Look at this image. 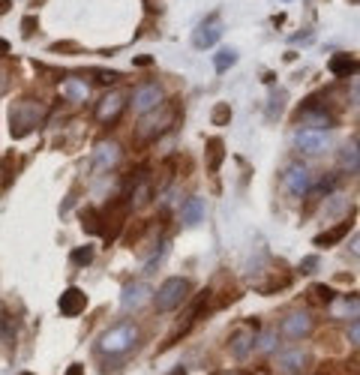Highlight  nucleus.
I'll return each instance as SVG.
<instances>
[{"mask_svg":"<svg viewBox=\"0 0 360 375\" xmlns=\"http://www.w3.org/2000/svg\"><path fill=\"white\" fill-rule=\"evenodd\" d=\"M279 108H283V94H274V96H270V106H267V117L274 120L279 115Z\"/></svg>","mask_w":360,"mask_h":375,"instance_id":"nucleus-30","label":"nucleus"},{"mask_svg":"<svg viewBox=\"0 0 360 375\" xmlns=\"http://www.w3.org/2000/svg\"><path fill=\"white\" fill-rule=\"evenodd\" d=\"M58 310L66 315V318H75V315H82L87 310V294L82 288H66L60 294V300H58Z\"/></svg>","mask_w":360,"mask_h":375,"instance_id":"nucleus-13","label":"nucleus"},{"mask_svg":"<svg viewBox=\"0 0 360 375\" xmlns=\"http://www.w3.org/2000/svg\"><path fill=\"white\" fill-rule=\"evenodd\" d=\"M45 120V106L39 99H18L9 108V132L13 139H25Z\"/></svg>","mask_w":360,"mask_h":375,"instance_id":"nucleus-1","label":"nucleus"},{"mask_svg":"<svg viewBox=\"0 0 360 375\" xmlns=\"http://www.w3.org/2000/svg\"><path fill=\"white\" fill-rule=\"evenodd\" d=\"M312 186V174H309V168L307 165H288V172H285V189H288V196H295V198H303L309 192Z\"/></svg>","mask_w":360,"mask_h":375,"instance_id":"nucleus-11","label":"nucleus"},{"mask_svg":"<svg viewBox=\"0 0 360 375\" xmlns=\"http://www.w3.org/2000/svg\"><path fill=\"white\" fill-rule=\"evenodd\" d=\"M120 144L117 141H99L96 144V151H94V159H90V165H94V172L96 174H108V172H115V168L120 165Z\"/></svg>","mask_w":360,"mask_h":375,"instance_id":"nucleus-5","label":"nucleus"},{"mask_svg":"<svg viewBox=\"0 0 360 375\" xmlns=\"http://www.w3.org/2000/svg\"><path fill=\"white\" fill-rule=\"evenodd\" d=\"M96 82H99V84H115V82H120V75L111 72V70H103V72L96 75Z\"/></svg>","mask_w":360,"mask_h":375,"instance_id":"nucleus-31","label":"nucleus"},{"mask_svg":"<svg viewBox=\"0 0 360 375\" xmlns=\"http://www.w3.org/2000/svg\"><path fill=\"white\" fill-rule=\"evenodd\" d=\"M225 159V144L219 139H210L207 141V153H205V163H207V172H217Z\"/></svg>","mask_w":360,"mask_h":375,"instance_id":"nucleus-23","label":"nucleus"},{"mask_svg":"<svg viewBox=\"0 0 360 375\" xmlns=\"http://www.w3.org/2000/svg\"><path fill=\"white\" fill-rule=\"evenodd\" d=\"M312 327H315L312 312L295 310V312H288V315L283 318V327H279V333H283L285 339H307V336L312 333Z\"/></svg>","mask_w":360,"mask_h":375,"instance_id":"nucleus-7","label":"nucleus"},{"mask_svg":"<svg viewBox=\"0 0 360 375\" xmlns=\"http://www.w3.org/2000/svg\"><path fill=\"white\" fill-rule=\"evenodd\" d=\"M328 66H330V72H333L336 78H352V75L360 70V63H357V58H354V54H345V51L333 54Z\"/></svg>","mask_w":360,"mask_h":375,"instance_id":"nucleus-16","label":"nucleus"},{"mask_svg":"<svg viewBox=\"0 0 360 375\" xmlns=\"http://www.w3.org/2000/svg\"><path fill=\"white\" fill-rule=\"evenodd\" d=\"M295 144H297L300 153H307V156H321L324 151H328L330 139H328V132H324V129H300L297 139H295Z\"/></svg>","mask_w":360,"mask_h":375,"instance_id":"nucleus-10","label":"nucleus"},{"mask_svg":"<svg viewBox=\"0 0 360 375\" xmlns=\"http://www.w3.org/2000/svg\"><path fill=\"white\" fill-rule=\"evenodd\" d=\"M252 348H255V336H252L250 331H246V327H240V331H234V333H231V339H229V351H231L234 357H240V360H243Z\"/></svg>","mask_w":360,"mask_h":375,"instance_id":"nucleus-17","label":"nucleus"},{"mask_svg":"<svg viewBox=\"0 0 360 375\" xmlns=\"http://www.w3.org/2000/svg\"><path fill=\"white\" fill-rule=\"evenodd\" d=\"M297 120L307 123V129H328V127H333V115L328 108H321L319 99L303 102V108L297 111Z\"/></svg>","mask_w":360,"mask_h":375,"instance_id":"nucleus-8","label":"nucleus"},{"mask_svg":"<svg viewBox=\"0 0 360 375\" xmlns=\"http://www.w3.org/2000/svg\"><path fill=\"white\" fill-rule=\"evenodd\" d=\"M66 375H84V367H82V363H72V367L66 369Z\"/></svg>","mask_w":360,"mask_h":375,"instance_id":"nucleus-34","label":"nucleus"},{"mask_svg":"<svg viewBox=\"0 0 360 375\" xmlns=\"http://www.w3.org/2000/svg\"><path fill=\"white\" fill-rule=\"evenodd\" d=\"M168 127H172V108L156 106V108H150V111H144V115H141L139 127H135V139H139L141 144L153 141V139H160Z\"/></svg>","mask_w":360,"mask_h":375,"instance_id":"nucleus-4","label":"nucleus"},{"mask_svg":"<svg viewBox=\"0 0 360 375\" xmlns=\"http://www.w3.org/2000/svg\"><path fill=\"white\" fill-rule=\"evenodd\" d=\"M60 96L66 102H75V106H82V102L90 96V90H87V84L82 82V78H66V82L60 84Z\"/></svg>","mask_w":360,"mask_h":375,"instance_id":"nucleus-20","label":"nucleus"},{"mask_svg":"<svg viewBox=\"0 0 360 375\" xmlns=\"http://www.w3.org/2000/svg\"><path fill=\"white\" fill-rule=\"evenodd\" d=\"M312 298L319 300V303H333L336 291H333V288H328V286H312Z\"/></svg>","mask_w":360,"mask_h":375,"instance_id":"nucleus-28","label":"nucleus"},{"mask_svg":"<svg viewBox=\"0 0 360 375\" xmlns=\"http://www.w3.org/2000/svg\"><path fill=\"white\" fill-rule=\"evenodd\" d=\"M141 336V327L135 322H120L115 324L111 331H105L103 336H99L96 343V351L99 355H123V351H129L135 343H139Z\"/></svg>","mask_w":360,"mask_h":375,"instance_id":"nucleus-2","label":"nucleus"},{"mask_svg":"<svg viewBox=\"0 0 360 375\" xmlns=\"http://www.w3.org/2000/svg\"><path fill=\"white\" fill-rule=\"evenodd\" d=\"M315 270H319V258H303V274H315Z\"/></svg>","mask_w":360,"mask_h":375,"instance_id":"nucleus-33","label":"nucleus"},{"mask_svg":"<svg viewBox=\"0 0 360 375\" xmlns=\"http://www.w3.org/2000/svg\"><path fill=\"white\" fill-rule=\"evenodd\" d=\"M276 343H279V339H276V333H270V331H267V333H262V336L255 339V345L262 348L264 355H270V351H276Z\"/></svg>","mask_w":360,"mask_h":375,"instance_id":"nucleus-27","label":"nucleus"},{"mask_svg":"<svg viewBox=\"0 0 360 375\" xmlns=\"http://www.w3.org/2000/svg\"><path fill=\"white\" fill-rule=\"evenodd\" d=\"M234 63H238V51H234V49H222V51H217V61H213V66H217V72L231 70Z\"/></svg>","mask_w":360,"mask_h":375,"instance_id":"nucleus-25","label":"nucleus"},{"mask_svg":"<svg viewBox=\"0 0 360 375\" xmlns=\"http://www.w3.org/2000/svg\"><path fill=\"white\" fill-rule=\"evenodd\" d=\"M229 120H231V108H229V106H217V108H213V123L225 127Z\"/></svg>","mask_w":360,"mask_h":375,"instance_id":"nucleus-29","label":"nucleus"},{"mask_svg":"<svg viewBox=\"0 0 360 375\" xmlns=\"http://www.w3.org/2000/svg\"><path fill=\"white\" fill-rule=\"evenodd\" d=\"M357 312H360V300H357V294H348L345 300L333 298V315H336V318H348V322H354Z\"/></svg>","mask_w":360,"mask_h":375,"instance_id":"nucleus-22","label":"nucleus"},{"mask_svg":"<svg viewBox=\"0 0 360 375\" xmlns=\"http://www.w3.org/2000/svg\"><path fill=\"white\" fill-rule=\"evenodd\" d=\"M354 229V217H345L340 225H336V229H330V231H321L319 237H315V246H321V249H328V246H336L342 241V237L348 234Z\"/></svg>","mask_w":360,"mask_h":375,"instance_id":"nucleus-14","label":"nucleus"},{"mask_svg":"<svg viewBox=\"0 0 360 375\" xmlns=\"http://www.w3.org/2000/svg\"><path fill=\"white\" fill-rule=\"evenodd\" d=\"M21 375H33V372H21Z\"/></svg>","mask_w":360,"mask_h":375,"instance_id":"nucleus-37","label":"nucleus"},{"mask_svg":"<svg viewBox=\"0 0 360 375\" xmlns=\"http://www.w3.org/2000/svg\"><path fill=\"white\" fill-rule=\"evenodd\" d=\"M336 163H340L342 172L354 174L357 168H360V151H357V141H345V144L340 147V153H336Z\"/></svg>","mask_w":360,"mask_h":375,"instance_id":"nucleus-19","label":"nucleus"},{"mask_svg":"<svg viewBox=\"0 0 360 375\" xmlns=\"http://www.w3.org/2000/svg\"><path fill=\"white\" fill-rule=\"evenodd\" d=\"M348 339H352V345L360 343V324H357V318L352 322V327H348Z\"/></svg>","mask_w":360,"mask_h":375,"instance_id":"nucleus-32","label":"nucleus"},{"mask_svg":"<svg viewBox=\"0 0 360 375\" xmlns=\"http://www.w3.org/2000/svg\"><path fill=\"white\" fill-rule=\"evenodd\" d=\"M150 201V184H139L132 189V208L139 210V208H144V204Z\"/></svg>","mask_w":360,"mask_h":375,"instance_id":"nucleus-26","label":"nucleus"},{"mask_svg":"<svg viewBox=\"0 0 360 375\" xmlns=\"http://www.w3.org/2000/svg\"><path fill=\"white\" fill-rule=\"evenodd\" d=\"M219 37H222V25L217 15H210L193 30V45L195 49H213V45L219 42Z\"/></svg>","mask_w":360,"mask_h":375,"instance_id":"nucleus-12","label":"nucleus"},{"mask_svg":"<svg viewBox=\"0 0 360 375\" xmlns=\"http://www.w3.org/2000/svg\"><path fill=\"white\" fill-rule=\"evenodd\" d=\"M222 375H238V372H222Z\"/></svg>","mask_w":360,"mask_h":375,"instance_id":"nucleus-36","label":"nucleus"},{"mask_svg":"<svg viewBox=\"0 0 360 375\" xmlns=\"http://www.w3.org/2000/svg\"><path fill=\"white\" fill-rule=\"evenodd\" d=\"M201 222H205V201H201L198 196L186 198V204H184V225H189V229H198Z\"/></svg>","mask_w":360,"mask_h":375,"instance_id":"nucleus-21","label":"nucleus"},{"mask_svg":"<svg viewBox=\"0 0 360 375\" xmlns=\"http://www.w3.org/2000/svg\"><path fill=\"white\" fill-rule=\"evenodd\" d=\"M189 288H193V282L184 279V277L165 279L162 286L156 288V294H153V310H156V312H162V315H165V312H172V310H177V306L186 300Z\"/></svg>","mask_w":360,"mask_h":375,"instance_id":"nucleus-3","label":"nucleus"},{"mask_svg":"<svg viewBox=\"0 0 360 375\" xmlns=\"http://www.w3.org/2000/svg\"><path fill=\"white\" fill-rule=\"evenodd\" d=\"M127 106H129V96L127 94H117V90H111V94H105L103 99L96 102V120L108 127V123L120 120V115L127 111Z\"/></svg>","mask_w":360,"mask_h":375,"instance_id":"nucleus-6","label":"nucleus"},{"mask_svg":"<svg viewBox=\"0 0 360 375\" xmlns=\"http://www.w3.org/2000/svg\"><path fill=\"white\" fill-rule=\"evenodd\" d=\"M94 255H96V246H94V243H84V246L72 249V253H70V261H72L75 267H87L90 261H94Z\"/></svg>","mask_w":360,"mask_h":375,"instance_id":"nucleus-24","label":"nucleus"},{"mask_svg":"<svg viewBox=\"0 0 360 375\" xmlns=\"http://www.w3.org/2000/svg\"><path fill=\"white\" fill-rule=\"evenodd\" d=\"M172 375H186V369H184V367H177V369H174Z\"/></svg>","mask_w":360,"mask_h":375,"instance_id":"nucleus-35","label":"nucleus"},{"mask_svg":"<svg viewBox=\"0 0 360 375\" xmlns=\"http://www.w3.org/2000/svg\"><path fill=\"white\" fill-rule=\"evenodd\" d=\"M276 367H279V372H283V375H297L303 367H307V351H300V348L285 351V355H279Z\"/></svg>","mask_w":360,"mask_h":375,"instance_id":"nucleus-15","label":"nucleus"},{"mask_svg":"<svg viewBox=\"0 0 360 375\" xmlns=\"http://www.w3.org/2000/svg\"><path fill=\"white\" fill-rule=\"evenodd\" d=\"M148 286H139V282H132V286H127L123 288V294H120V306L123 310H139V306H144L148 303Z\"/></svg>","mask_w":360,"mask_h":375,"instance_id":"nucleus-18","label":"nucleus"},{"mask_svg":"<svg viewBox=\"0 0 360 375\" xmlns=\"http://www.w3.org/2000/svg\"><path fill=\"white\" fill-rule=\"evenodd\" d=\"M162 99H165L162 84L148 82V84L135 87V94H132V106H135V111H139V115H144V111H150V108H156V106H162Z\"/></svg>","mask_w":360,"mask_h":375,"instance_id":"nucleus-9","label":"nucleus"}]
</instances>
